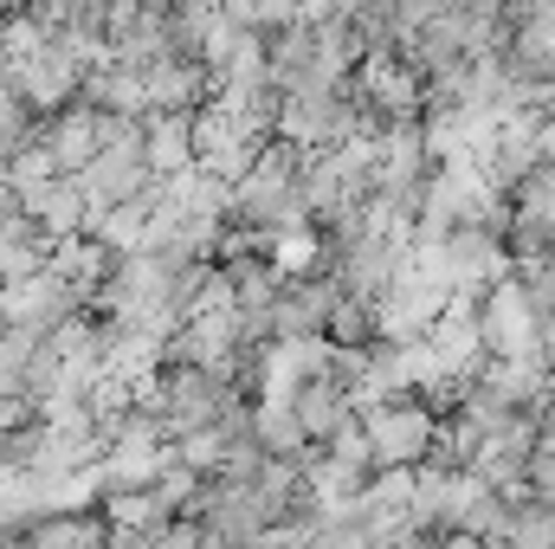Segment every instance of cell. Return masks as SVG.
<instances>
[{
  "label": "cell",
  "mask_w": 555,
  "mask_h": 549,
  "mask_svg": "<svg viewBox=\"0 0 555 549\" xmlns=\"http://www.w3.org/2000/svg\"><path fill=\"white\" fill-rule=\"evenodd\" d=\"M362 426L375 439V465H420L433 452V433H439V413L426 408L420 395H388L375 408H362Z\"/></svg>",
  "instance_id": "obj_1"
},
{
  "label": "cell",
  "mask_w": 555,
  "mask_h": 549,
  "mask_svg": "<svg viewBox=\"0 0 555 549\" xmlns=\"http://www.w3.org/2000/svg\"><path fill=\"white\" fill-rule=\"evenodd\" d=\"M142 142H149V168L155 175L194 168V111H149L142 117Z\"/></svg>",
  "instance_id": "obj_2"
},
{
  "label": "cell",
  "mask_w": 555,
  "mask_h": 549,
  "mask_svg": "<svg viewBox=\"0 0 555 549\" xmlns=\"http://www.w3.org/2000/svg\"><path fill=\"white\" fill-rule=\"evenodd\" d=\"M149 7H155V13H175V7H181V0H149Z\"/></svg>",
  "instance_id": "obj_3"
},
{
  "label": "cell",
  "mask_w": 555,
  "mask_h": 549,
  "mask_svg": "<svg viewBox=\"0 0 555 549\" xmlns=\"http://www.w3.org/2000/svg\"><path fill=\"white\" fill-rule=\"evenodd\" d=\"M20 7H26V0H0V20H7V13H20Z\"/></svg>",
  "instance_id": "obj_4"
}]
</instances>
